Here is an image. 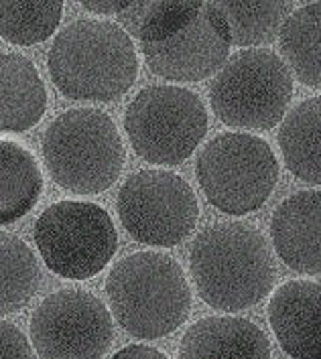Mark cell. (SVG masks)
I'll list each match as a JSON object with an SVG mask.
<instances>
[{
    "label": "cell",
    "mask_w": 321,
    "mask_h": 359,
    "mask_svg": "<svg viewBox=\"0 0 321 359\" xmlns=\"http://www.w3.org/2000/svg\"><path fill=\"white\" fill-rule=\"evenodd\" d=\"M118 17L149 69L169 81H202L230 53V29L214 2H133Z\"/></svg>",
    "instance_id": "cell-1"
},
{
    "label": "cell",
    "mask_w": 321,
    "mask_h": 359,
    "mask_svg": "<svg viewBox=\"0 0 321 359\" xmlns=\"http://www.w3.org/2000/svg\"><path fill=\"white\" fill-rule=\"evenodd\" d=\"M189 272L202 301L226 313L258 304L277 280L265 236L246 224L206 227L191 244Z\"/></svg>",
    "instance_id": "cell-2"
},
{
    "label": "cell",
    "mask_w": 321,
    "mask_h": 359,
    "mask_svg": "<svg viewBox=\"0 0 321 359\" xmlns=\"http://www.w3.org/2000/svg\"><path fill=\"white\" fill-rule=\"evenodd\" d=\"M55 88L70 100L114 102L124 95L138 74L131 35L108 20H76L53 41L47 59Z\"/></svg>",
    "instance_id": "cell-3"
},
{
    "label": "cell",
    "mask_w": 321,
    "mask_h": 359,
    "mask_svg": "<svg viewBox=\"0 0 321 359\" xmlns=\"http://www.w3.org/2000/svg\"><path fill=\"white\" fill-rule=\"evenodd\" d=\"M106 292L114 319L136 339L167 337L191 313L185 272L161 252H134L116 262Z\"/></svg>",
    "instance_id": "cell-4"
},
{
    "label": "cell",
    "mask_w": 321,
    "mask_h": 359,
    "mask_svg": "<svg viewBox=\"0 0 321 359\" xmlns=\"http://www.w3.org/2000/svg\"><path fill=\"white\" fill-rule=\"evenodd\" d=\"M43 158L61 189L96 195L118 181L126 152L108 114L76 108L57 116L45 130Z\"/></svg>",
    "instance_id": "cell-5"
},
{
    "label": "cell",
    "mask_w": 321,
    "mask_h": 359,
    "mask_svg": "<svg viewBox=\"0 0 321 359\" xmlns=\"http://www.w3.org/2000/svg\"><path fill=\"white\" fill-rule=\"evenodd\" d=\"M291 97V69L270 49L236 53L209 88L214 114L242 130H270L283 122Z\"/></svg>",
    "instance_id": "cell-6"
},
{
    "label": "cell",
    "mask_w": 321,
    "mask_h": 359,
    "mask_svg": "<svg viewBox=\"0 0 321 359\" xmlns=\"http://www.w3.org/2000/svg\"><path fill=\"white\" fill-rule=\"evenodd\" d=\"M195 175L209 205L228 215H246L263 208L275 191L279 161L263 138L228 133L199 152Z\"/></svg>",
    "instance_id": "cell-7"
},
{
    "label": "cell",
    "mask_w": 321,
    "mask_h": 359,
    "mask_svg": "<svg viewBox=\"0 0 321 359\" xmlns=\"http://www.w3.org/2000/svg\"><path fill=\"white\" fill-rule=\"evenodd\" d=\"M134 152L151 165L185 163L208 133L199 95L179 86H151L134 95L124 114Z\"/></svg>",
    "instance_id": "cell-8"
},
{
    "label": "cell",
    "mask_w": 321,
    "mask_h": 359,
    "mask_svg": "<svg viewBox=\"0 0 321 359\" xmlns=\"http://www.w3.org/2000/svg\"><path fill=\"white\" fill-rule=\"evenodd\" d=\"M35 244L45 266L65 280L100 274L118 250V233L108 211L88 201H59L41 213Z\"/></svg>",
    "instance_id": "cell-9"
},
{
    "label": "cell",
    "mask_w": 321,
    "mask_h": 359,
    "mask_svg": "<svg viewBox=\"0 0 321 359\" xmlns=\"http://www.w3.org/2000/svg\"><path fill=\"white\" fill-rule=\"evenodd\" d=\"M118 217L138 244L173 248L197 226L199 203L188 181L171 170H140L118 191Z\"/></svg>",
    "instance_id": "cell-10"
},
{
    "label": "cell",
    "mask_w": 321,
    "mask_h": 359,
    "mask_svg": "<svg viewBox=\"0 0 321 359\" xmlns=\"http://www.w3.org/2000/svg\"><path fill=\"white\" fill-rule=\"evenodd\" d=\"M31 343L41 359H102L114 341L110 311L86 290L63 288L31 317Z\"/></svg>",
    "instance_id": "cell-11"
},
{
    "label": "cell",
    "mask_w": 321,
    "mask_h": 359,
    "mask_svg": "<svg viewBox=\"0 0 321 359\" xmlns=\"http://www.w3.org/2000/svg\"><path fill=\"white\" fill-rule=\"evenodd\" d=\"M268 323L289 358L321 359V284H281L268 303Z\"/></svg>",
    "instance_id": "cell-12"
},
{
    "label": "cell",
    "mask_w": 321,
    "mask_h": 359,
    "mask_svg": "<svg viewBox=\"0 0 321 359\" xmlns=\"http://www.w3.org/2000/svg\"><path fill=\"white\" fill-rule=\"evenodd\" d=\"M277 256L291 270L321 274V191H299L279 203L270 219Z\"/></svg>",
    "instance_id": "cell-13"
},
{
    "label": "cell",
    "mask_w": 321,
    "mask_h": 359,
    "mask_svg": "<svg viewBox=\"0 0 321 359\" xmlns=\"http://www.w3.org/2000/svg\"><path fill=\"white\" fill-rule=\"evenodd\" d=\"M266 333L242 317H206L179 343V359H270Z\"/></svg>",
    "instance_id": "cell-14"
},
{
    "label": "cell",
    "mask_w": 321,
    "mask_h": 359,
    "mask_svg": "<svg viewBox=\"0 0 321 359\" xmlns=\"http://www.w3.org/2000/svg\"><path fill=\"white\" fill-rule=\"evenodd\" d=\"M2 72V133H27L47 110V90L35 65L19 53L0 57Z\"/></svg>",
    "instance_id": "cell-15"
},
{
    "label": "cell",
    "mask_w": 321,
    "mask_h": 359,
    "mask_svg": "<svg viewBox=\"0 0 321 359\" xmlns=\"http://www.w3.org/2000/svg\"><path fill=\"white\" fill-rule=\"evenodd\" d=\"M284 165L297 179L321 185V97H309L284 116L279 130Z\"/></svg>",
    "instance_id": "cell-16"
},
{
    "label": "cell",
    "mask_w": 321,
    "mask_h": 359,
    "mask_svg": "<svg viewBox=\"0 0 321 359\" xmlns=\"http://www.w3.org/2000/svg\"><path fill=\"white\" fill-rule=\"evenodd\" d=\"M0 158V219L8 226L37 205L43 191V175L33 152L20 147L19 142L2 140Z\"/></svg>",
    "instance_id": "cell-17"
},
{
    "label": "cell",
    "mask_w": 321,
    "mask_h": 359,
    "mask_svg": "<svg viewBox=\"0 0 321 359\" xmlns=\"http://www.w3.org/2000/svg\"><path fill=\"white\" fill-rule=\"evenodd\" d=\"M281 51L297 79L321 90V2L293 11L279 33Z\"/></svg>",
    "instance_id": "cell-18"
},
{
    "label": "cell",
    "mask_w": 321,
    "mask_h": 359,
    "mask_svg": "<svg viewBox=\"0 0 321 359\" xmlns=\"http://www.w3.org/2000/svg\"><path fill=\"white\" fill-rule=\"evenodd\" d=\"M230 29L232 45L254 47L270 43L291 17V2H214Z\"/></svg>",
    "instance_id": "cell-19"
},
{
    "label": "cell",
    "mask_w": 321,
    "mask_h": 359,
    "mask_svg": "<svg viewBox=\"0 0 321 359\" xmlns=\"http://www.w3.org/2000/svg\"><path fill=\"white\" fill-rule=\"evenodd\" d=\"M0 266H2V315L19 313L31 303L41 286V268L37 258L22 240L11 233L0 238Z\"/></svg>",
    "instance_id": "cell-20"
},
{
    "label": "cell",
    "mask_w": 321,
    "mask_h": 359,
    "mask_svg": "<svg viewBox=\"0 0 321 359\" xmlns=\"http://www.w3.org/2000/svg\"><path fill=\"white\" fill-rule=\"evenodd\" d=\"M63 13V4L57 0L49 2H20V0H2L0 2V33L2 39L29 47L43 43L55 33Z\"/></svg>",
    "instance_id": "cell-21"
},
{
    "label": "cell",
    "mask_w": 321,
    "mask_h": 359,
    "mask_svg": "<svg viewBox=\"0 0 321 359\" xmlns=\"http://www.w3.org/2000/svg\"><path fill=\"white\" fill-rule=\"evenodd\" d=\"M25 333L17 325L8 321L0 323V349H2V359H35V353Z\"/></svg>",
    "instance_id": "cell-22"
},
{
    "label": "cell",
    "mask_w": 321,
    "mask_h": 359,
    "mask_svg": "<svg viewBox=\"0 0 321 359\" xmlns=\"http://www.w3.org/2000/svg\"><path fill=\"white\" fill-rule=\"evenodd\" d=\"M112 359H169L163 351H159L157 347L149 345H129L124 349H120L118 353H114Z\"/></svg>",
    "instance_id": "cell-23"
},
{
    "label": "cell",
    "mask_w": 321,
    "mask_h": 359,
    "mask_svg": "<svg viewBox=\"0 0 321 359\" xmlns=\"http://www.w3.org/2000/svg\"><path fill=\"white\" fill-rule=\"evenodd\" d=\"M133 2H81V6L96 15H122L131 8Z\"/></svg>",
    "instance_id": "cell-24"
}]
</instances>
